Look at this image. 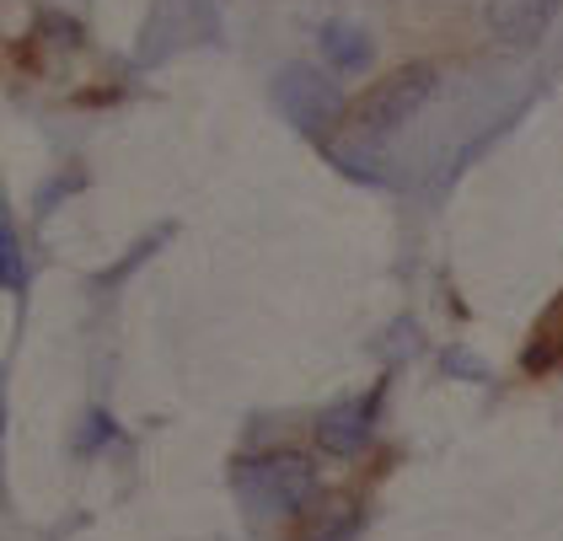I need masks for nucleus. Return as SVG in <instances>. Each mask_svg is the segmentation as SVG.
<instances>
[{"instance_id":"7ed1b4c3","label":"nucleus","mask_w":563,"mask_h":541,"mask_svg":"<svg viewBox=\"0 0 563 541\" xmlns=\"http://www.w3.org/2000/svg\"><path fill=\"white\" fill-rule=\"evenodd\" d=\"M236 488L242 499L253 504V515H296L306 509V499L317 494V472L306 456H268V461H253L236 472Z\"/></svg>"},{"instance_id":"f03ea898","label":"nucleus","mask_w":563,"mask_h":541,"mask_svg":"<svg viewBox=\"0 0 563 541\" xmlns=\"http://www.w3.org/2000/svg\"><path fill=\"white\" fill-rule=\"evenodd\" d=\"M274 108L301 129L306 140H322L328 129L344 124V113H349L339 81L322 76V70H306V65L279 70V81H274Z\"/></svg>"},{"instance_id":"f257e3e1","label":"nucleus","mask_w":563,"mask_h":541,"mask_svg":"<svg viewBox=\"0 0 563 541\" xmlns=\"http://www.w3.org/2000/svg\"><path fill=\"white\" fill-rule=\"evenodd\" d=\"M434 65H408V70H397L387 81H376L360 102H354V129L365 134V140H382L391 129H402L408 119H419L424 113V102L434 97Z\"/></svg>"},{"instance_id":"423d86ee","label":"nucleus","mask_w":563,"mask_h":541,"mask_svg":"<svg viewBox=\"0 0 563 541\" xmlns=\"http://www.w3.org/2000/svg\"><path fill=\"white\" fill-rule=\"evenodd\" d=\"M322 48H328V59L339 65V70H365L371 65V38L360 33V27H344V22H333V27H322Z\"/></svg>"},{"instance_id":"39448f33","label":"nucleus","mask_w":563,"mask_h":541,"mask_svg":"<svg viewBox=\"0 0 563 541\" xmlns=\"http://www.w3.org/2000/svg\"><path fill=\"white\" fill-rule=\"evenodd\" d=\"M371 413H376V397L349 402V408H333V413L317 423V445H322L328 456H354V451L371 440Z\"/></svg>"},{"instance_id":"0eeeda50","label":"nucleus","mask_w":563,"mask_h":541,"mask_svg":"<svg viewBox=\"0 0 563 541\" xmlns=\"http://www.w3.org/2000/svg\"><path fill=\"white\" fill-rule=\"evenodd\" d=\"M0 268H5V285H11V290H22V285H27V268H22V247H16L11 225L0 231Z\"/></svg>"},{"instance_id":"20e7f679","label":"nucleus","mask_w":563,"mask_h":541,"mask_svg":"<svg viewBox=\"0 0 563 541\" xmlns=\"http://www.w3.org/2000/svg\"><path fill=\"white\" fill-rule=\"evenodd\" d=\"M559 5L563 0H488V27H494L499 43L526 48V43H537L548 27H553Z\"/></svg>"}]
</instances>
